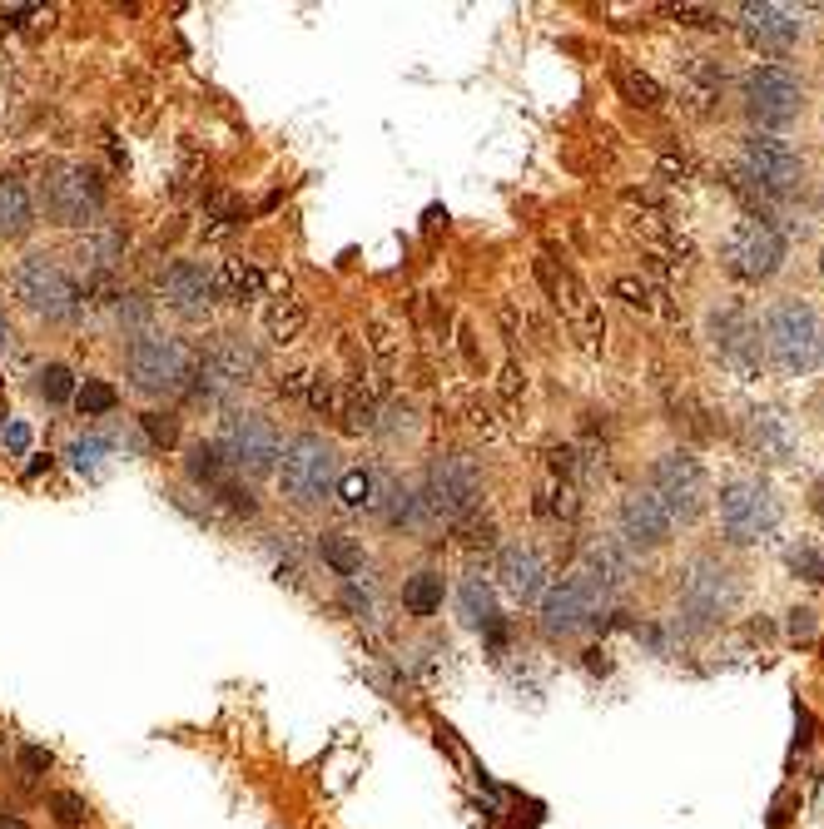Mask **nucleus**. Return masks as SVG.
Instances as JSON below:
<instances>
[{
  "label": "nucleus",
  "mask_w": 824,
  "mask_h": 829,
  "mask_svg": "<svg viewBox=\"0 0 824 829\" xmlns=\"http://www.w3.org/2000/svg\"><path fill=\"white\" fill-rule=\"evenodd\" d=\"M760 338H765V358L785 378H805L824 363V318L805 298H775L760 318Z\"/></svg>",
  "instance_id": "1"
},
{
  "label": "nucleus",
  "mask_w": 824,
  "mask_h": 829,
  "mask_svg": "<svg viewBox=\"0 0 824 829\" xmlns=\"http://www.w3.org/2000/svg\"><path fill=\"white\" fill-rule=\"evenodd\" d=\"M715 507H720V532L735 547H755V542L775 537V527H780V502H775L770 482H760V477H730L720 487Z\"/></svg>",
  "instance_id": "2"
},
{
  "label": "nucleus",
  "mask_w": 824,
  "mask_h": 829,
  "mask_svg": "<svg viewBox=\"0 0 824 829\" xmlns=\"http://www.w3.org/2000/svg\"><path fill=\"white\" fill-rule=\"evenodd\" d=\"M278 487L293 507H318L323 497H333L338 487V457L318 432H303L283 447L278 457Z\"/></svg>",
  "instance_id": "3"
},
{
  "label": "nucleus",
  "mask_w": 824,
  "mask_h": 829,
  "mask_svg": "<svg viewBox=\"0 0 824 829\" xmlns=\"http://www.w3.org/2000/svg\"><path fill=\"white\" fill-rule=\"evenodd\" d=\"M735 601H740V581H735L730 566H720V561H710V556L690 561V571L681 576V611H676V616H681V631L700 636V631L720 626V621L735 611Z\"/></svg>",
  "instance_id": "4"
},
{
  "label": "nucleus",
  "mask_w": 824,
  "mask_h": 829,
  "mask_svg": "<svg viewBox=\"0 0 824 829\" xmlns=\"http://www.w3.org/2000/svg\"><path fill=\"white\" fill-rule=\"evenodd\" d=\"M125 368H130V383L149 398H174L189 388L194 378V353L179 343V338H164V333H139L125 353Z\"/></svg>",
  "instance_id": "5"
},
{
  "label": "nucleus",
  "mask_w": 824,
  "mask_h": 829,
  "mask_svg": "<svg viewBox=\"0 0 824 829\" xmlns=\"http://www.w3.org/2000/svg\"><path fill=\"white\" fill-rule=\"evenodd\" d=\"M740 105H745L750 125H760V130H785V125H795L800 110H805V85H800V75L785 70V65H755V70L740 75Z\"/></svg>",
  "instance_id": "6"
},
{
  "label": "nucleus",
  "mask_w": 824,
  "mask_h": 829,
  "mask_svg": "<svg viewBox=\"0 0 824 829\" xmlns=\"http://www.w3.org/2000/svg\"><path fill=\"white\" fill-rule=\"evenodd\" d=\"M785 254H790V244H785V229L775 219H740L720 244L725 269L740 283H770L785 269Z\"/></svg>",
  "instance_id": "7"
},
{
  "label": "nucleus",
  "mask_w": 824,
  "mask_h": 829,
  "mask_svg": "<svg viewBox=\"0 0 824 829\" xmlns=\"http://www.w3.org/2000/svg\"><path fill=\"white\" fill-rule=\"evenodd\" d=\"M646 492L666 507L671 522H695L710 507V477L690 452H661L646 472Z\"/></svg>",
  "instance_id": "8"
},
{
  "label": "nucleus",
  "mask_w": 824,
  "mask_h": 829,
  "mask_svg": "<svg viewBox=\"0 0 824 829\" xmlns=\"http://www.w3.org/2000/svg\"><path fill=\"white\" fill-rule=\"evenodd\" d=\"M705 333H710L715 358H720L730 373L760 378V368H765V338H760V318H755L745 303H720V308H710Z\"/></svg>",
  "instance_id": "9"
},
{
  "label": "nucleus",
  "mask_w": 824,
  "mask_h": 829,
  "mask_svg": "<svg viewBox=\"0 0 824 829\" xmlns=\"http://www.w3.org/2000/svg\"><path fill=\"white\" fill-rule=\"evenodd\" d=\"M537 606H542V631H547V636H576V631H591V626L606 621L611 596H606L586 571H571V576H561L556 586H547V596H542Z\"/></svg>",
  "instance_id": "10"
},
{
  "label": "nucleus",
  "mask_w": 824,
  "mask_h": 829,
  "mask_svg": "<svg viewBox=\"0 0 824 829\" xmlns=\"http://www.w3.org/2000/svg\"><path fill=\"white\" fill-rule=\"evenodd\" d=\"M219 457L224 467H239L249 477H264L278 472V457H283V437L269 417L259 413H229L219 427Z\"/></svg>",
  "instance_id": "11"
},
{
  "label": "nucleus",
  "mask_w": 824,
  "mask_h": 829,
  "mask_svg": "<svg viewBox=\"0 0 824 829\" xmlns=\"http://www.w3.org/2000/svg\"><path fill=\"white\" fill-rule=\"evenodd\" d=\"M477 492H482V472L472 457L462 452H447L427 467V487H422V512L427 517H442V522H462L472 507H477Z\"/></svg>",
  "instance_id": "12"
},
{
  "label": "nucleus",
  "mask_w": 824,
  "mask_h": 829,
  "mask_svg": "<svg viewBox=\"0 0 824 829\" xmlns=\"http://www.w3.org/2000/svg\"><path fill=\"white\" fill-rule=\"evenodd\" d=\"M537 278H542L547 298L561 308V318L576 328V338H581L586 348H601V338H606V318H601V303L591 298V288L576 278V269L547 254V259H537Z\"/></svg>",
  "instance_id": "13"
},
{
  "label": "nucleus",
  "mask_w": 824,
  "mask_h": 829,
  "mask_svg": "<svg viewBox=\"0 0 824 829\" xmlns=\"http://www.w3.org/2000/svg\"><path fill=\"white\" fill-rule=\"evenodd\" d=\"M15 293H20V303H25L35 318H50V323H70V318L80 313L75 283L65 278V269H60L55 259H45V254L20 259V269H15Z\"/></svg>",
  "instance_id": "14"
},
{
  "label": "nucleus",
  "mask_w": 824,
  "mask_h": 829,
  "mask_svg": "<svg viewBox=\"0 0 824 829\" xmlns=\"http://www.w3.org/2000/svg\"><path fill=\"white\" fill-rule=\"evenodd\" d=\"M100 209H105V184L90 169L65 164V169H55L45 179V214H50V224H60V229H90L100 219Z\"/></svg>",
  "instance_id": "15"
},
{
  "label": "nucleus",
  "mask_w": 824,
  "mask_h": 829,
  "mask_svg": "<svg viewBox=\"0 0 824 829\" xmlns=\"http://www.w3.org/2000/svg\"><path fill=\"white\" fill-rule=\"evenodd\" d=\"M740 169H745L755 184H765L775 199H785L790 189L805 184V159H800V149L785 144V139H775V135L740 139Z\"/></svg>",
  "instance_id": "16"
},
{
  "label": "nucleus",
  "mask_w": 824,
  "mask_h": 829,
  "mask_svg": "<svg viewBox=\"0 0 824 829\" xmlns=\"http://www.w3.org/2000/svg\"><path fill=\"white\" fill-rule=\"evenodd\" d=\"M616 527H621V542H626L636 556L666 547L671 532H676V522L666 517V507H661L646 487H631V492L621 497V507H616Z\"/></svg>",
  "instance_id": "17"
},
{
  "label": "nucleus",
  "mask_w": 824,
  "mask_h": 829,
  "mask_svg": "<svg viewBox=\"0 0 824 829\" xmlns=\"http://www.w3.org/2000/svg\"><path fill=\"white\" fill-rule=\"evenodd\" d=\"M800 10L790 5H775V0H760V5H740V35L760 50V55H785L800 45Z\"/></svg>",
  "instance_id": "18"
},
{
  "label": "nucleus",
  "mask_w": 824,
  "mask_h": 829,
  "mask_svg": "<svg viewBox=\"0 0 824 829\" xmlns=\"http://www.w3.org/2000/svg\"><path fill=\"white\" fill-rule=\"evenodd\" d=\"M264 373V353L244 338V333H219L204 353V373L214 388H239V383H254Z\"/></svg>",
  "instance_id": "19"
},
{
  "label": "nucleus",
  "mask_w": 824,
  "mask_h": 829,
  "mask_svg": "<svg viewBox=\"0 0 824 829\" xmlns=\"http://www.w3.org/2000/svg\"><path fill=\"white\" fill-rule=\"evenodd\" d=\"M159 298H164V308L179 313L184 323H199V318H209V308H214L209 274H204L199 264H189V259H179V264H169V269L159 274Z\"/></svg>",
  "instance_id": "20"
},
{
  "label": "nucleus",
  "mask_w": 824,
  "mask_h": 829,
  "mask_svg": "<svg viewBox=\"0 0 824 829\" xmlns=\"http://www.w3.org/2000/svg\"><path fill=\"white\" fill-rule=\"evenodd\" d=\"M636 566H641V556L631 552L621 537H596L586 556H581V566L576 571H586L606 596H616V591H626L631 581H636Z\"/></svg>",
  "instance_id": "21"
},
{
  "label": "nucleus",
  "mask_w": 824,
  "mask_h": 829,
  "mask_svg": "<svg viewBox=\"0 0 824 829\" xmlns=\"http://www.w3.org/2000/svg\"><path fill=\"white\" fill-rule=\"evenodd\" d=\"M497 576H502V591L512 601H522V606H532V601L547 596V561H542V552H532V547H502Z\"/></svg>",
  "instance_id": "22"
},
{
  "label": "nucleus",
  "mask_w": 824,
  "mask_h": 829,
  "mask_svg": "<svg viewBox=\"0 0 824 829\" xmlns=\"http://www.w3.org/2000/svg\"><path fill=\"white\" fill-rule=\"evenodd\" d=\"M745 447L760 457V462H790L795 457V437L785 427V417L775 408H755L745 417Z\"/></svg>",
  "instance_id": "23"
},
{
  "label": "nucleus",
  "mask_w": 824,
  "mask_h": 829,
  "mask_svg": "<svg viewBox=\"0 0 824 829\" xmlns=\"http://www.w3.org/2000/svg\"><path fill=\"white\" fill-rule=\"evenodd\" d=\"M264 269L259 264H249V259H224L214 274H209V288H214V298L219 303H249V298H259L264 293Z\"/></svg>",
  "instance_id": "24"
},
{
  "label": "nucleus",
  "mask_w": 824,
  "mask_h": 829,
  "mask_svg": "<svg viewBox=\"0 0 824 829\" xmlns=\"http://www.w3.org/2000/svg\"><path fill=\"white\" fill-rule=\"evenodd\" d=\"M30 224H35L30 189L15 174H0V239H25Z\"/></svg>",
  "instance_id": "25"
},
{
  "label": "nucleus",
  "mask_w": 824,
  "mask_h": 829,
  "mask_svg": "<svg viewBox=\"0 0 824 829\" xmlns=\"http://www.w3.org/2000/svg\"><path fill=\"white\" fill-rule=\"evenodd\" d=\"M611 80H616L621 100H626V105H636V110H661V105H666L661 80H656V75H646V70H636L631 60H616V65H611Z\"/></svg>",
  "instance_id": "26"
},
{
  "label": "nucleus",
  "mask_w": 824,
  "mask_h": 829,
  "mask_svg": "<svg viewBox=\"0 0 824 829\" xmlns=\"http://www.w3.org/2000/svg\"><path fill=\"white\" fill-rule=\"evenodd\" d=\"M676 70L686 75L690 100H700V105L720 100V90H725V65H720V60H710V55H686V60H676Z\"/></svg>",
  "instance_id": "27"
},
{
  "label": "nucleus",
  "mask_w": 824,
  "mask_h": 829,
  "mask_svg": "<svg viewBox=\"0 0 824 829\" xmlns=\"http://www.w3.org/2000/svg\"><path fill=\"white\" fill-rule=\"evenodd\" d=\"M457 606H462V621H467V626H497V596H492L487 576H477V571L462 576Z\"/></svg>",
  "instance_id": "28"
},
{
  "label": "nucleus",
  "mask_w": 824,
  "mask_h": 829,
  "mask_svg": "<svg viewBox=\"0 0 824 829\" xmlns=\"http://www.w3.org/2000/svg\"><path fill=\"white\" fill-rule=\"evenodd\" d=\"M303 328H308V308H303L298 298H278L274 308L264 313V333L274 338L278 348L298 343V338H303Z\"/></svg>",
  "instance_id": "29"
},
{
  "label": "nucleus",
  "mask_w": 824,
  "mask_h": 829,
  "mask_svg": "<svg viewBox=\"0 0 824 829\" xmlns=\"http://www.w3.org/2000/svg\"><path fill=\"white\" fill-rule=\"evenodd\" d=\"M318 552L323 561L338 571V576H363V542L358 537H348V532H323V542H318Z\"/></svg>",
  "instance_id": "30"
},
{
  "label": "nucleus",
  "mask_w": 824,
  "mask_h": 829,
  "mask_svg": "<svg viewBox=\"0 0 824 829\" xmlns=\"http://www.w3.org/2000/svg\"><path fill=\"white\" fill-rule=\"evenodd\" d=\"M403 606H408V616H437V611H442V571H417V576H408Z\"/></svg>",
  "instance_id": "31"
},
{
  "label": "nucleus",
  "mask_w": 824,
  "mask_h": 829,
  "mask_svg": "<svg viewBox=\"0 0 824 829\" xmlns=\"http://www.w3.org/2000/svg\"><path fill=\"white\" fill-rule=\"evenodd\" d=\"M75 403H80V413L85 417H100V413H110V408L120 403V393H115L105 378H85V383L75 388Z\"/></svg>",
  "instance_id": "32"
},
{
  "label": "nucleus",
  "mask_w": 824,
  "mask_h": 829,
  "mask_svg": "<svg viewBox=\"0 0 824 829\" xmlns=\"http://www.w3.org/2000/svg\"><path fill=\"white\" fill-rule=\"evenodd\" d=\"M35 393H40L45 403H65V398H75V373H70L65 363H50V368H40Z\"/></svg>",
  "instance_id": "33"
},
{
  "label": "nucleus",
  "mask_w": 824,
  "mask_h": 829,
  "mask_svg": "<svg viewBox=\"0 0 824 829\" xmlns=\"http://www.w3.org/2000/svg\"><path fill=\"white\" fill-rule=\"evenodd\" d=\"M373 487H378V477L373 472H363V467H353V472H343L338 477V497L348 502V507H373Z\"/></svg>",
  "instance_id": "34"
},
{
  "label": "nucleus",
  "mask_w": 824,
  "mask_h": 829,
  "mask_svg": "<svg viewBox=\"0 0 824 829\" xmlns=\"http://www.w3.org/2000/svg\"><path fill=\"white\" fill-rule=\"evenodd\" d=\"M785 636L795 646H815L820 641V611L815 606H790L785 611Z\"/></svg>",
  "instance_id": "35"
},
{
  "label": "nucleus",
  "mask_w": 824,
  "mask_h": 829,
  "mask_svg": "<svg viewBox=\"0 0 824 829\" xmlns=\"http://www.w3.org/2000/svg\"><path fill=\"white\" fill-rule=\"evenodd\" d=\"M785 561H790V576H800V581H810V586H820V581H824V547L800 542V547L785 556Z\"/></svg>",
  "instance_id": "36"
},
{
  "label": "nucleus",
  "mask_w": 824,
  "mask_h": 829,
  "mask_svg": "<svg viewBox=\"0 0 824 829\" xmlns=\"http://www.w3.org/2000/svg\"><path fill=\"white\" fill-rule=\"evenodd\" d=\"M457 542H462L467 552H487V547H497V527H492V517H462V522H457Z\"/></svg>",
  "instance_id": "37"
},
{
  "label": "nucleus",
  "mask_w": 824,
  "mask_h": 829,
  "mask_svg": "<svg viewBox=\"0 0 824 829\" xmlns=\"http://www.w3.org/2000/svg\"><path fill=\"white\" fill-rule=\"evenodd\" d=\"M611 293H616V298H626L631 308H646V313L656 308V288H651L646 278H636V274H616V278H611Z\"/></svg>",
  "instance_id": "38"
},
{
  "label": "nucleus",
  "mask_w": 824,
  "mask_h": 829,
  "mask_svg": "<svg viewBox=\"0 0 824 829\" xmlns=\"http://www.w3.org/2000/svg\"><path fill=\"white\" fill-rule=\"evenodd\" d=\"M184 467H189L194 482H219V477H224V457H219V447H194Z\"/></svg>",
  "instance_id": "39"
},
{
  "label": "nucleus",
  "mask_w": 824,
  "mask_h": 829,
  "mask_svg": "<svg viewBox=\"0 0 824 829\" xmlns=\"http://www.w3.org/2000/svg\"><path fill=\"white\" fill-rule=\"evenodd\" d=\"M144 432L154 447H174L179 442V417L174 413H144Z\"/></svg>",
  "instance_id": "40"
},
{
  "label": "nucleus",
  "mask_w": 824,
  "mask_h": 829,
  "mask_svg": "<svg viewBox=\"0 0 824 829\" xmlns=\"http://www.w3.org/2000/svg\"><path fill=\"white\" fill-rule=\"evenodd\" d=\"M676 15L686 20V25H705V30H725L730 20L720 15V10H710V5H676Z\"/></svg>",
  "instance_id": "41"
},
{
  "label": "nucleus",
  "mask_w": 824,
  "mask_h": 829,
  "mask_svg": "<svg viewBox=\"0 0 824 829\" xmlns=\"http://www.w3.org/2000/svg\"><path fill=\"white\" fill-rule=\"evenodd\" d=\"M50 805H55L60 825H80V820H85V800H80V795H70V790H60Z\"/></svg>",
  "instance_id": "42"
},
{
  "label": "nucleus",
  "mask_w": 824,
  "mask_h": 829,
  "mask_svg": "<svg viewBox=\"0 0 824 829\" xmlns=\"http://www.w3.org/2000/svg\"><path fill=\"white\" fill-rule=\"evenodd\" d=\"M20 770H25V775H45V770H50V750H40V745L20 750Z\"/></svg>",
  "instance_id": "43"
},
{
  "label": "nucleus",
  "mask_w": 824,
  "mask_h": 829,
  "mask_svg": "<svg viewBox=\"0 0 824 829\" xmlns=\"http://www.w3.org/2000/svg\"><path fill=\"white\" fill-rule=\"evenodd\" d=\"M219 497H224L234 512H254V507H259V502H254V492H244V487H229V482L219 487Z\"/></svg>",
  "instance_id": "44"
},
{
  "label": "nucleus",
  "mask_w": 824,
  "mask_h": 829,
  "mask_svg": "<svg viewBox=\"0 0 824 829\" xmlns=\"http://www.w3.org/2000/svg\"><path fill=\"white\" fill-rule=\"evenodd\" d=\"M790 800H795L790 790H785V795L775 800V815H770V829H785V820H790V815H785V810H790Z\"/></svg>",
  "instance_id": "45"
},
{
  "label": "nucleus",
  "mask_w": 824,
  "mask_h": 829,
  "mask_svg": "<svg viewBox=\"0 0 824 829\" xmlns=\"http://www.w3.org/2000/svg\"><path fill=\"white\" fill-rule=\"evenodd\" d=\"M810 512H815V517L824 522V477H815V482H810Z\"/></svg>",
  "instance_id": "46"
},
{
  "label": "nucleus",
  "mask_w": 824,
  "mask_h": 829,
  "mask_svg": "<svg viewBox=\"0 0 824 829\" xmlns=\"http://www.w3.org/2000/svg\"><path fill=\"white\" fill-rule=\"evenodd\" d=\"M810 413H815V417H820V422H824V383H820V388H815V398H810Z\"/></svg>",
  "instance_id": "47"
},
{
  "label": "nucleus",
  "mask_w": 824,
  "mask_h": 829,
  "mask_svg": "<svg viewBox=\"0 0 824 829\" xmlns=\"http://www.w3.org/2000/svg\"><path fill=\"white\" fill-rule=\"evenodd\" d=\"M0 829H25V820H15V815H0Z\"/></svg>",
  "instance_id": "48"
},
{
  "label": "nucleus",
  "mask_w": 824,
  "mask_h": 829,
  "mask_svg": "<svg viewBox=\"0 0 824 829\" xmlns=\"http://www.w3.org/2000/svg\"><path fill=\"white\" fill-rule=\"evenodd\" d=\"M820 274H824V249H820Z\"/></svg>",
  "instance_id": "49"
}]
</instances>
